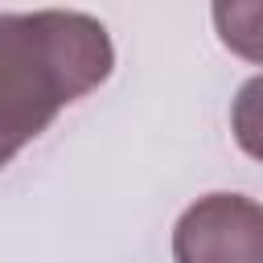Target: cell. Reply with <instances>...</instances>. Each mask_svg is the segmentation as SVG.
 Here are the masks:
<instances>
[{
    "label": "cell",
    "instance_id": "cell-1",
    "mask_svg": "<svg viewBox=\"0 0 263 263\" xmlns=\"http://www.w3.org/2000/svg\"><path fill=\"white\" fill-rule=\"evenodd\" d=\"M111 66V37L90 12H0V168L12 164L58 111L99 90Z\"/></svg>",
    "mask_w": 263,
    "mask_h": 263
},
{
    "label": "cell",
    "instance_id": "cell-2",
    "mask_svg": "<svg viewBox=\"0 0 263 263\" xmlns=\"http://www.w3.org/2000/svg\"><path fill=\"white\" fill-rule=\"evenodd\" d=\"M177 263H263V210L242 193H205L173 226Z\"/></svg>",
    "mask_w": 263,
    "mask_h": 263
}]
</instances>
